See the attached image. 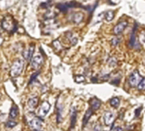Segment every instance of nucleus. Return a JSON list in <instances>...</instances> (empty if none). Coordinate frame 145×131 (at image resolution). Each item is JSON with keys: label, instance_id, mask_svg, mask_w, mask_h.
Here are the masks:
<instances>
[{"label": "nucleus", "instance_id": "25", "mask_svg": "<svg viewBox=\"0 0 145 131\" xmlns=\"http://www.w3.org/2000/svg\"><path fill=\"white\" fill-rule=\"evenodd\" d=\"M39 75V72H35L34 75H32L31 76V78H30V81H29V84H32V83L35 81V79L37 77V76Z\"/></svg>", "mask_w": 145, "mask_h": 131}, {"label": "nucleus", "instance_id": "5", "mask_svg": "<svg viewBox=\"0 0 145 131\" xmlns=\"http://www.w3.org/2000/svg\"><path fill=\"white\" fill-rule=\"evenodd\" d=\"M50 107H51L50 104L47 101H44L41 104V107H40V109H39V117H45L49 112V110H50Z\"/></svg>", "mask_w": 145, "mask_h": 131}, {"label": "nucleus", "instance_id": "23", "mask_svg": "<svg viewBox=\"0 0 145 131\" xmlns=\"http://www.w3.org/2000/svg\"><path fill=\"white\" fill-rule=\"evenodd\" d=\"M53 46H54V47H55V49H57V50H59V49H61V45H60V43H59L58 40H55V41L53 42Z\"/></svg>", "mask_w": 145, "mask_h": 131}, {"label": "nucleus", "instance_id": "26", "mask_svg": "<svg viewBox=\"0 0 145 131\" xmlns=\"http://www.w3.org/2000/svg\"><path fill=\"white\" fill-rule=\"evenodd\" d=\"M93 131H102V127L100 125H96L93 128Z\"/></svg>", "mask_w": 145, "mask_h": 131}, {"label": "nucleus", "instance_id": "8", "mask_svg": "<svg viewBox=\"0 0 145 131\" xmlns=\"http://www.w3.org/2000/svg\"><path fill=\"white\" fill-rule=\"evenodd\" d=\"M34 49H35V47L33 45H31L29 47H28L26 50H24V53H23V56H24V57L26 60H32L33 59V55H34Z\"/></svg>", "mask_w": 145, "mask_h": 131}, {"label": "nucleus", "instance_id": "28", "mask_svg": "<svg viewBox=\"0 0 145 131\" xmlns=\"http://www.w3.org/2000/svg\"><path fill=\"white\" fill-rule=\"evenodd\" d=\"M141 40H142V42L143 43V44H145V35L142 34V36H141Z\"/></svg>", "mask_w": 145, "mask_h": 131}, {"label": "nucleus", "instance_id": "1", "mask_svg": "<svg viewBox=\"0 0 145 131\" xmlns=\"http://www.w3.org/2000/svg\"><path fill=\"white\" fill-rule=\"evenodd\" d=\"M23 68H24V61L22 59H16L11 66V76L12 77H17L18 76H20L22 71H23Z\"/></svg>", "mask_w": 145, "mask_h": 131}, {"label": "nucleus", "instance_id": "2", "mask_svg": "<svg viewBox=\"0 0 145 131\" xmlns=\"http://www.w3.org/2000/svg\"><path fill=\"white\" fill-rule=\"evenodd\" d=\"M142 76L139 74L137 70H135L131 74V76L129 77V83L131 86H138V85L142 82Z\"/></svg>", "mask_w": 145, "mask_h": 131}, {"label": "nucleus", "instance_id": "10", "mask_svg": "<svg viewBox=\"0 0 145 131\" xmlns=\"http://www.w3.org/2000/svg\"><path fill=\"white\" fill-rule=\"evenodd\" d=\"M76 116H77V112L74 107L71 108V126H70V129L74 128L76 123Z\"/></svg>", "mask_w": 145, "mask_h": 131}, {"label": "nucleus", "instance_id": "27", "mask_svg": "<svg viewBox=\"0 0 145 131\" xmlns=\"http://www.w3.org/2000/svg\"><path fill=\"white\" fill-rule=\"evenodd\" d=\"M141 111H142V107H139V108H137V109H136V111H135V117H138L139 115H140V113H141Z\"/></svg>", "mask_w": 145, "mask_h": 131}, {"label": "nucleus", "instance_id": "4", "mask_svg": "<svg viewBox=\"0 0 145 131\" xmlns=\"http://www.w3.org/2000/svg\"><path fill=\"white\" fill-rule=\"evenodd\" d=\"M43 56L40 54H36L35 56H34L33 59L31 60V66L34 69H37L43 63Z\"/></svg>", "mask_w": 145, "mask_h": 131}, {"label": "nucleus", "instance_id": "9", "mask_svg": "<svg viewBox=\"0 0 145 131\" xmlns=\"http://www.w3.org/2000/svg\"><path fill=\"white\" fill-rule=\"evenodd\" d=\"M114 118H115L114 115L112 112H106L104 116V123H105V125H107V126H111V125L113 123Z\"/></svg>", "mask_w": 145, "mask_h": 131}, {"label": "nucleus", "instance_id": "17", "mask_svg": "<svg viewBox=\"0 0 145 131\" xmlns=\"http://www.w3.org/2000/svg\"><path fill=\"white\" fill-rule=\"evenodd\" d=\"M110 105L113 107H115V108H116V107H118L120 106V99H119L118 97H113V98H111Z\"/></svg>", "mask_w": 145, "mask_h": 131}, {"label": "nucleus", "instance_id": "21", "mask_svg": "<svg viewBox=\"0 0 145 131\" xmlns=\"http://www.w3.org/2000/svg\"><path fill=\"white\" fill-rule=\"evenodd\" d=\"M137 88H138V90H140V91H142V90H145V79H142V82L140 83L138 85V86H137Z\"/></svg>", "mask_w": 145, "mask_h": 131}, {"label": "nucleus", "instance_id": "15", "mask_svg": "<svg viewBox=\"0 0 145 131\" xmlns=\"http://www.w3.org/2000/svg\"><path fill=\"white\" fill-rule=\"evenodd\" d=\"M18 115V109H17V107L16 106V105H14V106H12V107H11L10 109V112H9V117L10 118H16V117H17Z\"/></svg>", "mask_w": 145, "mask_h": 131}, {"label": "nucleus", "instance_id": "12", "mask_svg": "<svg viewBox=\"0 0 145 131\" xmlns=\"http://www.w3.org/2000/svg\"><path fill=\"white\" fill-rule=\"evenodd\" d=\"M136 28H137V25H135L132 32L131 34V38H130V46L131 47H134L135 46L137 45V41H136V37H135V31H136Z\"/></svg>", "mask_w": 145, "mask_h": 131}, {"label": "nucleus", "instance_id": "22", "mask_svg": "<svg viewBox=\"0 0 145 131\" xmlns=\"http://www.w3.org/2000/svg\"><path fill=\"white\" fill-rule=\"evenodd\" d=\"M74 80H75V82L77 83H82L84 81V76H75L74 77Z\"/></svg>", "mask_w": 145, "mask_h": 131}, {"label": "nucleus", "instance_id": "19", "mask_svg": "<svg viewBox=\"0 0 145 131\" xmlns=\"http://www.w3.org/2000/svg\"><path fill=\"white\" fill-rule=\"evenodd\" d=\"M114 17V12L113 11H108L105 15V19L107 21H112Z\"/></svg>", "mask_w": 145, "mask_h": 131}, {"label": "nucleus", "instance_id": "29", "mask_svg": "<svg viewBox=\"0 0 145 131\" xmlns=\"http://www.w3.org/2000/svg\"><path fill=\"white\" fill-rule=\"evenodd\" d=\"M115 131H123V129L121 128H119V127H118V128H115Z\"/></svg>", "mask_w": 145, "mask_h": 131}, {"label": "nucleus", "instance_id": "3", "mask_svg": "<svg viewBox=\"0 0 145 131\" xmlns=\"http://www.w3.org/2000/svg\"><path fill=\"white\" fill-rule=\"evenodd\" d=\"M2 28L5 30H11L13 29V31L16 30V24H15V21L12 19L11 17H6L2 21Z\"/></svg>", "mask_w": 145, "mask_h": 131}, {"label": "nucleus", "instance_id": "30", "mask_svg": "<svg viewBox=\"0 0 145 131\" xmlns=\"http://www.w3.org/2000/svg\"><path fill=\"white\" fill-rule=\"evenodd\" d=\"M33 131H41V130H33Z\"/></svg>", "mask_w": 145, "mask_h": 131}, {"label": "nucleus", "instance_id": "11", "mask_svg": "<svg viewBox=\"0 0 145 131\" xmlns=\"http://www.w3.org/2000/svg\"><path fill=\"white\" fill-rule=\"evenodd\" d=\"M90 106H91V108L93 109V110H97V109H99L101 107V101L98 98L96 97H94L93 99L90 101Z\"/></svg>", "mask_w": 145, "mask_h": 131}, {"label": "nucleus", "instance_id": "16", "mask_svg": "<svg viewBox=\"0 0 145 131\" xmlns=\"http://www.w3.org/2000/svg\"><path fill=\"white\" fill-rule=\"evenodd\" d=\"M74 4L72 3H70V4H59L57 5V7H58V9H60L61 11H66L68 8H70L71 7H72Z\"/></svg>", "mask_w": 145, "mask_h": 131}, {"label": "nucleus", "instance_id": "13", "mask_svg": "<svg viewBox=\"0 0 145 131\" xmlns=\"http://www.w3.org/2000/svg\"><path fill=\"white\" fill-rule=\"evenodd\" d=\"M93 115V109L92 108H89L88 110L86 111V113L84 115V117H83V126H86V124L88 123V121L90 119L91 116Z\"/></svg>", "mask_w": 145, "mask_h": 131}, {"label": "nucleus", "instance_id": "7", "mask_svg": "<svg viewBox=\"0 0 145 131\" xmlns=\"http://www.w3.org/2000/svg\"><path fill=\"white\" fill-rule=\"evenodd\" d=\"M28 124L30 126V128H33L34 130H40V128H42V121L38 117L33 118Z\"/></svg>", "mask_w": 145, "mask_h": 131}, {"label": "nucleus", "instance_id": "20", "mask_svg": "<svg viewBox=\"0 0 145 131\" xmlns=\"http://www.w3.org/2000/svg\"><path fill=\"white\" fill-rule=\"evenodd\" d=\"M16 126V121H13V120H9L6 123V127H7V128H15Z\"/></svg>", "mask_w": 145, "mask_h": 131}, {"label": "nucleus", "instance_id": "18", "mask_svg": "<svg viewBox=\"0 0 145 131\" xmlns=\"http://www.w3.org/2000/svg\"><path fill=\"white\" fill-rule=\"evenodd\" d=\"M83 19V15L82 13H76L74 15V17H73V21H74V23L76 24H79L81 23Z\"/></svg>", "mask_w": 145, "mask_h": 131}, {"label": "nucleus", "instance_id": "24", "mask_svg": "<svg viewBox=\"0 0 145 131\" xmlns=\"http://www.w3.org/2000/svg\"><path fill=\"white\" fill-rule=\"evenodd\" d=\"M112 45L113 46V47H115V46H117L118 44H119V38L117 37H113V39H112Z\"/></svg>", "mask_w": 145, "mask_h": 131}, {"label": "nucleus", "instance_id": "6", "mask_svg": "<svg viewBox=\"0 0 145 131\" xmlns=\"http://www.w3.org/2000/svg\"><path fill=\"white\" fill-rule=\"evenodd\" d=\"M128 23L126 22V21H121V22H120V23H118L115 27H114L113 28V33L115 35H120L121 34L122 32H123V30H124L125 28H126V27H127Z\"/></svg>", "mask_w": 145, "mask_h": 131}, {"label": "nucleus", "instance_id": "14", "mask_svg": "<svg viewBox=\"0 0 145 131\" xmlns=\"http://www.w3.org/2000/svg\"><path fill=\"white\" fill-rule=\"evenodd\" d=\"M38 104V97H33V98H30L28 100V107L31 108V109H34Z\"/></svg>", "mask_w": 145, "mask_h": 131}]
</instances>
